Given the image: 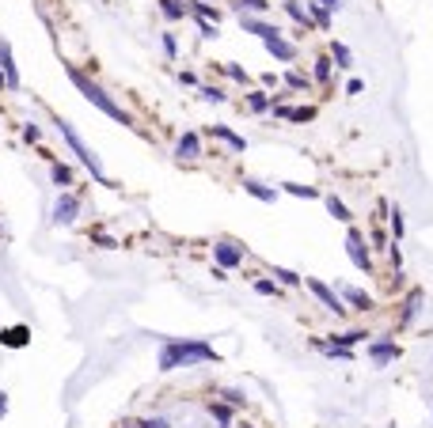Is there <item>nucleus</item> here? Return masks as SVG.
I'll use <instances>...</instances> for the list:
<instances>
[{"instance_id": "c9c22d12", "label": "nucleus", "mask_w": 433, "mask_h": 428, "mask_svg": "<svg viewBox=\"0 0 433 428\" xmlns=\"http://www.w3.org/2000/svg\"><path fill=\"white\" fill-rule=\"evenodd\" d=\"M221 69H224V76H228L232 80V84H239V87H247V84H251V76H247V69H244V64H221Z\"/></svg>"}, {"instance_id": "bb28decb", "label": "nucleus", "mask_w": 433, "mask_h": 428, "mask_svg": "<svg viewBox=\"0 0 433 428\" xmlns=\"http://www.w3.org/2000/svg\"><path fill=\"white\" fill-rule=\"evenodd\" d=\"M50 179H53V186H58V190H72L76 175H72V167H65V163H50Z\"/></svg>"}, {"instance_id": "473e14b6", "label": "nucleus", "mask_w": 433, "mask_h": 428, "mask_svg": "<svg viewBox=\"0 0 433 428\" xmlns=\"http://www.w3.org/2000/svg\"><path fill=\"white\" fill-rule=\"evenodd\" d=\"M368 250H373V254H384V250H388L391 247V235H388V231H384V228H373V231H368Z\"/></svg>"}, {"instance_id": "3c124183", "label": "nucleus", "mask_w": 433, "mask_h": 428, "mask_svg": "<svg viewBox=\"0 0 433 428\" xmlns=\"http://www.w3.org/2000/svg\"><path fill=\"white\" fill-rule=\"evenodd\" d=\"M4 87H8V80H4V72H0V91H4Z\"/></svg>"}, {"instance_id": "aec40b11", "label": "nucleus", "mask_w": 433, "mask_h": 428, "mask_svg": "<svg viewBox=\"0 0 433 428\" xmlns=\"http://www.w3.org/2000/svg\"><path fill=\"white\" fill-rule=\"evenodd\" d=\"M312 349L316 353H323V357H331V360H354V349H342V345H331L327 337H312Z\"/></svg>"}, {"instance_id": "393cba45", "label": "nucleus", "mask_w": 433, "mask_h": 428, "mask_svg": "<svg viewBox=\"0 0 433 428\" xmlns=\"http://www.w3.org/2000/svg\"><path fill=\"white\" fill-rule=\"evenodd\" d=\"M418 307H422V292L414 288V292L403 300V311H399V326H411V322H414V314H418Z\"/></svg>"}, {"instance_id": "58836bf2", "label": "nucleus", "mask_w": 433, "mask_h": 428, "mask_svg": "<svg viewBox=\"0 0 433 428\" xmlns=\"http://www.w3.org/2000/svg\"><path fill=\"white\" fill-rule=\"evenodd\" d=\"M384 254H388V262H391V265H396V273H399V269H403V247H399V243H391L388 250H384Z\"/></svg>"}, {"instance_id": "f257e3e1", "label": "nucleus", "mask_w": 433, "mask_h": 428, "mask_svg": "<svg viewBox=\"0 0 433 428\" xmlns=\"http://www.w3.org/2000/svg\"><path fill=\"white\" fill-rule=\"evenodd\" d=\"M202 364H221V353L202 337H167L156 353L160 371H179V368H202Z\"/></svg>"}, {"instance_id": "ddd939ff", "label": "nucleus", "mask_w": 433, "mask_h": 428, "mask_svg": "<svg viewBox=\"0 0 433 428\" xmlns=\"http://www.w3.org/2000/svg\"><path fill=\"white\" fill-rule=\"evenodd\" d=\"M0 72H4L8 87H19V64H15V53H12V42L8 38H0Z\"/></svg>"}, {"instance_id": "5701e85b", "label": "nucleus", "mask_w": 433, "mask_h": 428, "mask_svg": "<svg viewBox=\"0 0 433 428\" xmlns=\"http://www.w3.org/2000/svg\"><path fill=\"white\" fill-rule=\"evenodd\" d=\"M270 107H274V95H270V91H262V87L247 91V110H251V114H266Z\"/></svg>"}, {"instance_id": "de8ad7c7", "label": "nucleus", "mask_w": 433, "mask_h": 428, "mask_svg": "<svg viewBox=\"0 0 433 428\" xmlns=\"http://www.w3.org/2000/svg\"><path fill=\"white\" fill-rule=\"evenodd\" d=\"M95 243H99L103 250H114L118 243H114V239H110V235H95Z\"/></svg>"}, {"instance_id": "cd10ccee", "label": "nucleus", "mask_w": 433, "mask_h": 428, "mask_svg": "<svg viewBox=\"0 0 433 428\" xmlns=\"http://www.w3.org/2000/svg\"><path fill=\"white\" fill-rule=\"evenodd\" d=\"M282 8H285V15L296 23V27H304V30L312 27V19H308V12H304V4H300V0H282Z\"/></svg>"}, {"instance_id": "49530a36", "label": "nucleus", "mask_w": 433, "mask_h": 428, "mask_svg": "<svg viewBox=\"0 0 433 428\" xmlns=\"http://www.w3.org/2000/svg\"><path fill=\"white\" fill-rule=\"evenodd\" d=\"M179 84H182V87H194L198 76H194V72H179Z\"/></svg>"}, {"instance_id": "ea45409f", "label": "nucleus", "mask_w": 433, "mask_h": 428, "mask_svg": "<svg viewBox=\"0 0 433 428\" xmlns=\"http://www.w3.org/2000/svg\"><path fill=\"white\" fill-rule=\"evenodd\" d=\"M262 91H282V76L278 72H262Z\"/></svg>"}, {"instance_id": "e433bc0d", "label": "nucleus", "mask_w": 433, "mask_h": 428, "mask_svg": "<svg viewBox=\"0 0 433 428\" xmlns=\"http://www.w3.org/2000/svg\"><path fill=\"white\" fill-rule=\"evenodd\" d=\"M198 99H205V102H224L228 95H224V87H216V84H202V87H198Z\"/></svg>"}, {"instance_id": "a18cd8bd", "label": "nucleus", "mask_w": 433, "mask_h": 428, "mask_svg": "<svg viewBox=\"0 0 433 428\" xmlns=\"http://www.w3.org/2000/svg\"><path fill=\"white\" fill-rule=\"evenodd\" d=\"M361 91H365V80H350V84H346V95H361Z\"/></svg>"}, {"instance_id": "c756f323", "label": "nucleus", "mask_w": 433, "mask_h": 428, "mask_svg": "<svg viewBox=\"0 0 433 428\" xmlns=\"http://www.w3.org/2000/svg\"><path fill=\"white\" fill-rule=\"evenodd\" d=\"M282 190L289 193V197H304V201H319V197H323L316 186H304V182H282Z\"/></svg>"}, {"instance_id": "f704fd0d", "label": "nucleus", "mask_w": 433, "mask_h": 428, "mask_svg": "<svg viewBox=\"0 0 433 428\" xmlns=\"http://www.w3.org/2000/svg\"><path fill=\"white\" fill-rule=\"evenodd\" d=\"M122 428H171L167 417H141V421H133V417H126Z\"/></svg>"}, {"instance_id": "f03ea898", "label": "nucleus", "mask_w": 433, "mask_h": 428, "mask_svg": "<svg viewBox=\"0 0 433 428\" xmlns=\"http://www.w3.org/2000/svg\"><path fill=\"white\" fill-rule=\"evenodd\" d=\"M65 76L72 80V87H76V91L84 95V99L92 102L95 110H99V114H107L110 122L130 125V129H133V114H130V110H122V102H114V99H110V91H107V87H99L92 76H87V72H80L76 64H65Z\"/></svg>"}, {"instance_id": "f8f14e48", "label": "nucleus", "mask_w": 433, "mask_h": 428, "mask_svg": "<svg viewBox=\"0 0 433 428\" xmlns=\"http://www.w3.org/2000/svg\"><path fill=\"white\" fill-rule=\"evenodd\" d=\"M339 296H342V303H346L350 311H361V314L376 311V300H373V296L365 292V288H354V285H346V288H342Z\"/></svg>"}, {"instance_id": "4468645a", "label": "nucleus", "mask_w": 433, "mask_h": 428, "mask_svg": "<svg viewBox=\"0 0 433 428\" xmlns=\"http://www.w3.org/2000/svg\"><path fill=\"white\" fill-rule=\"evenodd\" d=\"M210 136H213V141H221V144H228L232 152H247V136H239L232 125L216 122V125H210Z\"/></svg>"}, {"instance_id": "1a4fd4ad", "label": "nucleus", "mask_w": 433, "mask_h": 428, "mask_svg": "<svg viewBox=\"0 0 433 428\" xmlns=\"http://www.w3.org/2000/svg\"><path fill=\"white\" fill-rule=\"evenodd\" d=\"M80 208H84L80 193H72V190H61L58 205H53V224H58V228H69V224L80 216Z\"/></svg>"}, {"instance_id": "6ab92c4d", "label": "nucleus", "mask_w": 433, "mask_h": 428, "mask_svg": "<svg viewBox=\"0 0 433 428\" xmlns=\"http://www.w3.org/2000/svg\"><path fill=\"white\" fill-rule=\"evenodd\" d=\"M323 205H327V213H331L339 224H346V228L354 224V213H350V205L339 197V193H327V197H323Z\"/></svg>"}, {"instance_id": "603ef678", "label": "nucleus", "mask_w": 433, "mask_h": 428, "mask_svg": "<svg viewBox=\"0 0 433 428\" xmlns=\"http://www.w3.org/2000/svg\"><path fill=\"white\" fill-rule=\"evenodd\" d=\"M244 428H255V425H244Z\"/></svg>"}, {"instance_id": "37998d69", "label": "nucleus", "mask_w": 433, "mask_h": 428, "mask_svg": "<svg viewBox=\"0 0 433 428\" xmlns=\"http://www.w3.org/2000/svg\"><path fill=\"white\" fill-rule=\"evenodd\" d=\"M164 53H167V57H179V42H175V35H164Z\"/></svg>"}, {"instance_id": "b1692460", "label": "nucleus", "mask_w": 433, "mask_h": 428, "mask_svg": "<svg viewBox=\"0 0 433 428\" xmlns=\"http://www.w3.org/2000/svg\"><path fill=\"white\" fill-rule=\"evenodd\" d=\"M156 4H160V12H164L171 23H179V19H187V15H190V0H156Z\"/></svg>"}, {"instance_id": "a878e982", "label": "nucleus", "mask_w": 433, "mask_h": 428, "mask_svg": "<svg viewBox=\"0 0 433 428\" xmlns=\"http://www.w3.org/2000/svg\"><path fill=\"white\" fill-rule=\"evenodd\" d=\"M312 80H316V84H331L334 80V61L331 57H316L312 61Z\"/></svg>"}, {"instance_id": "423d86ee", "label": "nucleus", "mask_w": 433, "mask_h": 428, "mask_svg": "<svg viewBox=\"0 0 433 428\" xmlns=\"http://www.w3.org/2000/svg\"><path fill=\"white\" fill-rule=\"evenodd\" d=\"M365 357H368L373 368H391L403 357V345H399L396 337H373V341H365Z\"/></svg>"}, {"instance_id": "c03bdc74", "label": "nucleus", "mask_w": 433, "mask_h": 428, "mask_svg": "<svg viewBox=\"0 0 433 428\" xmlns=\"http://www.w3.org/2000/svg\"><path fill=\"white\" fill-rule=\"evenodd\" d=\"M198 30H202V38H216V35H221L216 23H210V19H198Z\"/></svg>"}, {"instance_id": "09e8293b", "label": "nucleus", "mask_w": 433, "mask_h": 428, "mask_svg": "<svg viewBox=\"0 0 433 428\" xmlns=\"http://www.w3.org/2000/svg\"><path fill=\"white\" fill-rule=\"evenodd\" d=\"M319 4H323V8H331V12H339V8L346 4V0H319Z\"/></svg>"}, {"instance_id": "79ce46f5", "label": "nucleus", "mask_w": 433, "mask_h": 428, "mask_svg": "<svg viewBox=\"0 0 433 428\" xmlns=\"http://www.w3.org/2000/svg\"><path fill=\"white\" fill-rule=\"evenodd\" d=\"M224 402H228V406H244V391H236V386H228V391H224Z\"/></svg>"}, {"instance_id": "0eeeda50", "label": "nucleus", "mask_w": 433, "mask_h": 428, "mask_svg": "<svg viewBox=\"0 0 433 428\" xmlns=\"http://www.w3.org/2000/svg\"><path fill=\"white\" fill-rule=\"evenodd\" d=\"M244 258H247V250L239 247L236 239H216V243H213V262L221 265L224 273L239 269V265H244Z\"/></svg>"}, {"instance_id": "9b49d317", "label": "nucleus", "mask_w": 433, "mask_h": 428, "mask_svg": "<svg viewBox=\"0 0 433 428\" xmlns=\"http://www.w3.org/2000/svg\"><path fill=\"white\" fill-rule=\"evenodd\" d=\"M205 148H202V133H194V129H187V133L175 141V159H202Z\"/></svg>"}, {"instance_id": "a211bd4d", "label": "nucleus", "mask_w": 433, "mask_h": 428, "mask_svg": "<svg viewBox=\"0 0 433 428\" xmlns=\"http://www.w3.org/2000/svg\"><path fill=\"white\" fill-rule=\"evenodd\" d=\"M244 193H251L255 201H262V205H274L278 201V186H266L259 179H244Z\"/></svg>"}, {"instance_id": "8fccbe9b", "label": "nucleus", "mask_w": 433, "mask_h": 428, "mask_svg": "<svg viewBox=\"0 0 433 428\" xmlns=\"http://www.w3.org/2000/svg\"><path fill=\"white\" fill-rule=\"evenodd\" d=\"M4 413H8V394L0 391V417H4Z\"/></svg>"}, {"instance_id": "a19ab883", "label": "nucleus", "mask_w": 433, "mask_h": 428, "mask_svg": "<svg viewBox=\"0 0 433 428\" xmlns=\"http://www.w3.org/2000/svg\"><path fill=\"white\" fill-rule=\"evenodd\" d=\"M23 141H31V144H38V141H42V129H38L35 122H27V125H23Z\"/></svg>"}, {"instance_id": "7ed1b4c3", "label": "nucleus", "mask_w": 433, "mask_h": 428, "mask_svg": "<svg viewBox=\"0 0 433 428\" xmlns=\"http://www.w3.org/2000/svg\"><path fill=\"white\" fill-rule=\"evenodd\" d=\"M58 129H61V136H65V144L72 148V156L80 159V167H87V171H92V179L99 182V186H114V182H110V175L103 171L99 156H95V152L84 144V136H80V133H76V129H72L69 122H61V118H58Z\"/></svg>"}, {"instance_id": "72a5a7b5", "label": "nucleus", "mask_w": 433, "mask_h": 428, "mask_svg": "<svg viewBox=\"0 0 433 428\" xmlns=\"http://www.w3.org/2000/svg\"><path fill=\"white\" fill-rule=\"evenodd\" d=\"M232 8H236L239 15H244V12L262 15V12H270V0H232Z\"/></svg>"}, {"instance_id": "2f4dec72", "label": "nucleus", "mask_w": 433, "mask_h": 428, "mask_svg": "<svg viewBox=\"0 0 433 428\" xmlns=\"http://www.w3.org/2000/svg\"><path fill=\"white\" fill-rule=\"evenodd\" d=\"M210 417L216 421V428H232V406L228 402H210Z\"/></svg>"}, {"instance_id": "4c0bfd02", "label": "nucleus", "mask_w": 433, "mask_h": 428, "mask_svg": "<svg viewBox=\"0 0 433 428\" xmlns=\"http://www.w3.org/2000/svg\"><path fill=\"white\" fill-rule=\"evenodd\" d=\"M255 292H259V296H274V300H278V296H282V285L270 280V277H259V280H255Z\"/></svg>"}, {"instance_id": "20e7f679", "label": "nucleus", "mask_w": 433, "mask_h": 428, "mask_svg": "<svg viewBox=\"0 0 433 428\" xmlns=\"http://www.w3.org/2000/svg\"><path fill=\"white\" fill-rule=\"evenodd\" d=\"M346 258H350V265H354L357 273L373 277V250H368L365 231L354 228V224H350V231H346Z\"/></svg>"}, {"instance_id": "c85d7f7f", "label": "nucleus", "mask_w": 433, "mask_h": 428, "mask_svg": "<svg viewBox=\"0 0 433 428\" xmlns=\"http://www.w3.org/2000/svg\"><path fill=\"white\" fill-rule=\"evenodd\" d=\"M365 337H373L368 330H346V334H334V337H327L331 345H342V349H354V345H361Z\"/></svg>"}, {"instance_id": "39448f33", "label": "nucleus", "mask_w": 433, "mask_h": 428, "mask_svg": "<svg viewBox=\"0 0 433 428\" xmlns=\"http://www.w3.org/2000/svg\"><path fill=\"white\" fill-rule=\"evenodd\" d=\"M304 288H308V292L319 300V307H323V311H331L334 319H346V314H350V307L342 303V296L334 292V288L327 285V280H319V277H304Z\"/></svg>"}, {"instance_id": "412c9836", "label": "nucleus", "mask_w": 433, "mask_h": 428, "mask_svg": "<svg viewBox=\"0 0 433 428\" xmlns=\"http://www.w3.org/2000/svg\"><path fill=\"white\" fill-rule=\"evenodd\" d=\"M327 57H331L334 69H342V72L354 69V50H350L346 42H339V38H331V53H327Z\"/></svg>"}, {"instance_id": "7c9ffc66", "label": "nucleus", "mask_w": 433, "mask_h": 428, "mask_svg": "<svg viewBox=\"0 0 433 428\" xmlns=\"http://www.w3.org/2000/svg\"><path fill=\"white\" fill-rule=\"evenodd\" d=\"M270 277H274L282 288H300V285H304V277H300V273L285 269V265H274V269H270Z\"/></svg>"}, {"instance_id": "2eb2a0df", "label": "nucleus", "mask_w": 433, "mask_h": 428, "mask_svg": "<svg viewBox=\"0 0 433 428\" xmlns=\"http://www.w3.org/2000/svg\"><path fill=\"white\" fill-rule=\"evenodd\" d=\"M0 345H4V349H27L31 345V326H4L0 330Z\"/></svg>"}, {"instance_id": "9d476101", "label": "nucleus", "mask_w": 433, "mask_h": 428, "mask_svg": "<svg viewBox=\"0 0 433 428\" xmlns=\"http://www.w3.org/2000/svg\"><path fill=\"white\" fill-rule=\"evenodd\" d=\"M262 46H266V53H270V57H274V61H282V64H293V61H296V46L289 42L282 30H274L270 38H262Z\"/></svg>"}, {"instance_id": "f3484780", "label": "nucleus", "mask_w": 433, "mask_h": 428, "mask_svg": "<svg viewBox=\"0 0 433 428\" xmlns=\"http://www.w3.org/2000/svg\"><path fill=\"white\" fill-rule=\"evenodd\" d=\"M282 87H285V91H293V95H308L312 91V76H308V72H300V69H289L282 76Z\"/></svg>"}, {"instance_id": "dca6fc26", "label": "nucleus", "mask_w": 433, "mask_h": 428, "mask_svg": "<svg viewBox=\"0 0 433 428\" xmlns=\"http://www.w3.org/2000/svg\"><path fill=\"white\" fill-rule=\"evenodd\" d=\"M388 235H391V243H403L407 239V216H403V208L399 205H388Z\"/></svg>"}, {"instance_id": "4be33fe9", "label": "nucleus", "mask_w": 433, "mask_h": 428, "mask_svg": "<svg viewBox=\"0 0 433 428\" xmlns=\"http://www.w3.org/2000/svg\"><path fill=\"white\" fill-rule=\"evenodd\" d=\"M304 12H308V19L316 23L319 30H331V15H334L331 8H323L319 0H308V4H304Z\"/></svg>"}, {"instance_id": "6e6552de", "label": "nucleus", "mask_w": 433, "mask_h": 428, "mask_svg": "<svg viewBox=\"0 0 433 428\" xmlns=\"http://www.w3.org/2000/svg\"><path fill=\"white\" fill-rule=\"evenodd\" d=\"M270 110H274L278 122H293V125H308V122H316V114H319L312 102H300V107H293V102H274Z\"/></svg>"}]
</instances>
